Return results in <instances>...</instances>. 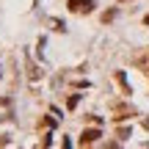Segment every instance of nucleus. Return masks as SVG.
<instances>
[{"mask_svg":"<svg viewBox=\"0 0 149 149\" xmlns=\"http://www.w3.org/2000/svg\"><path fill=\"white\" fill-rule=\"evenodd\" d=\"M69 8L74 14H88L91 11V0H69Z\"/></svg>","mask_w":149,"mask_h":149,"instance_id":"1","label":"nucleus"},{"mask_svg":"<svg viewBox=\"0 0 149 149\" xmlns=\"http://www.w3.org/2000/svg\"><path fill=\"white\" fill-rule=\"evenodd\" d=\"M100 135H102L100 130H83V135H80V144H83V146H86V144H94Z\"/></svg>","mask_w":149,"mask_h":149,"instance_id":"2","label":"nucleus"},{"mask_svg":"<svg viewBox=\"0 0 149 149\" xmlns=\"http://www.w3.org/2000/svg\"><path fill=\"white\" fill-rule=\"evenodd\" d=\"M135 64H138V69H144V72H149V50H144V53L135 58Z\"/></svg>","mask_w":149,"mask_h":149,"instance_id":"3","label":"nucleus"},{"mask_svg":"<svg viewBox=\"0 0 149 149\" xmlns=\"http://www.w3.org/2000/svg\"><path fill=\"white\" fill-rule=\"evenodd\" d=\"M127 116H133V108H127V105H116V116H113V119H127Z\"/></svg>","mask_w":149,"mask_h":149,"instance_id":"4","label":"nucleus"},{"mask_svg":"<svg viewBox=\"0 0 149 149\" xmlns=\"http://www.w3.org/2000/svg\"><path fill=\"white\" fill-rule=\"evenodd\" d=\"M146 22H149V17H146Z\"/></svg>","mask_w":149,"mask_h":149,"instance_id":"5","label":"nucleus"}]
</instances>
